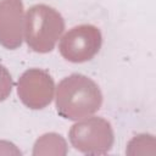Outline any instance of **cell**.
<instances>
[{
  "instance_id": "obj_4",
  "label": "cell",
  "mask_w": 156,
  "mask_h": 156,
  "mask_svg": "<svg viewBox=\"0 0 156 156\" xmlns=\"http://www.w3.org/2000/svg\"><path fill=\"white\" fill-rule=\"evenodd\" d=\"M102 35L93 24H79L71 28L60 40L58 50L62 57L73 63L91 60L100 50Z\"/></svg>"
},
{
  "instance_id": "obj_8",
  "label": "cell",
  "mask_w": 156,
  "mask_h": 156,
  "mask_svg": "<svg viewBox=\"0 0 156 156\" xmlns=\"http://www.w3.org/2000/svg\"><path fill=\"white\" fill-rule=\"evenodd\" d=\"M128 155H155L156 141L151 134H138L127 145Z\"/></svg>"
},
{
  "instance_id": "obj_10",
  "label": "cell",
  "mask_w": 156,
  "mask_h": 156,
  "mask_svg": "<svg viewBox=\"0 0 156 156\" xmlns=\"http://www.w3.org/2000/svg\"><path fill=\"white\" fill-rule=\"evenodd\" d=\"M0 154H5V155H21V151L10 141H5V140H0Z\"/></svg>"
},
{
  "instance_id": "obj_5",
  "label": "cell",
  "mask_w": 156,
  "mask_h": 156,
  "mask_svg": "<svg viewBox=\"0 0 156 156\" xmlns=\"http://www.w3.org/2000/svg\"><path fill=\"white\" fill-rule=\"evenodd\" d=\"M55 83L52 77L41 68L24 71L17 82V95L23 105L32 110L46 107L54 98Z\"/></svg>"
},
{
  "instance_id": "obj_6",
  "label": "cell",
  "mask_w": 156,
  "mask_h": 156,
  "mask_svg": "<svg viewBox=\"0 0 156 156\" xmlns=\"http://www.w3.org/2000/svg\"><path fill=\"white\" fill-rule=\"evenodd\" d=\"M24 9L22 0H0V44L15 50L22 45Z\"/></svg>"
},
{
  "instance_id": "obj_3",
  "label": "cell",
  "mask_w": 156,
  "mask_h": 156,
  "mask_svg": "<svg viewBox=\"0 0 156 156\" xmlns=\"http://www.w3.org/2000/svg\"><path fill=\"white\" fill-rule=\"evenodd\" d=\"M68 136L72 146L85 155L107 154L115 140L110 122L102 117L82 118L71 127Z\"/></svg>"
},
{
  "instance_id": "obj_2",
  "label": "cell",
  "mask_w": 156,
  "mask_h": 156,
  "mask_svg": "<svg viewBox=\"0 0 156 156\" xmlns=\"http://www.w3.org/2000/svg\"><path fill=\"white\" fill-rule=\"evenodd\" d=\"M65 30V20L54 7L38 4L24 17V39L28 48L39 54L50 52Z\"/></svg>"
},
{
  "instance_id": "obj_7",
  "label": "cell",
  "mask_w": 156,
  "mask_h": 156,
  "mask_svg": "<svg viewBox=\"0 0 156 156\" xmlns=\"http://www.w3.org/2000/svg\"><path fill=\"white\" fill-rule=\"evenodd\" d=\"M32 154L34 156H39V155L65 156L67 154V143L62 138V135L57 133H46L35 140Z\"/></svg>"
},
{
  "instance_id": "obj_1",
  "label": "cell",
  "mask_w": 156,
  "mask_h": 156,
  "mask_svg": "<svg viewBox=\"0 0 156 156\" xmlns=\"http://www.w3.org/2000/svg\"><path fill=\"white\" fill-rule=\"evenodd\" d=\"M57 113L71 121L94 115L102 105V93L89 77L73 73L63 78L56 88Z\"/></svg>"
},
{
  "instance_id": "obj_9",
  "label": "cell",
  "mask_w": 156,
  "mask_h": 156,
  "mask_svg": "<svg viewBox=\"0 0 156 156\" xmlns=\"http://www.w3.org/2000/svg\"><path fill=\"white\" fill-rule=\"evenodd\" d=\"M12 87L13 80L10 72L5 66L0 65V101H4L10 96Z\"/></svg>"
}]
</instances>
